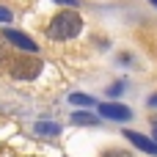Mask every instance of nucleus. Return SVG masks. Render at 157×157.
Returning a JSON list of instances; mask_svg holds the SVG:
<instances>
[{"instance_id":"f257e3e1","label":"nucleus","mask_w":157,"mask_h":157,"mask_svg":"<svg viewBox=\"0 0 157 157\" xmlns=\"http://www.w3.org/2000/svg\"><path fill=\"white\" fill-rule=\"evenodd\" d=\"M80 30H83V17L77 11H58L47 25V36L52 41H69Z\"/></svg>"},{"instance_id":"f03ea898","label":"nucleus","mask_w":157,"mask_h":157,"mask_svg":"<svg viewBox=\"0 0 157 157\" xmlns=\"http://www.w3.org/2000/svg\"><path fill=\"white\" fill-rule=\"evenodd\" d=\"M41 66H44V63H41V58H36V55H17V58L8 61L11 77H19V80H33V77H39Z\"/></svg>"},{"instance_id":"7ed1b4c3","label":"nucleus","mask_w":157,"mask_h":157,"mask_svg":"<svg viewBox=\"0 0 157 157\" xmlns=\"http://www.w3.org/2000/svg\"><path fill=\"white\" fill-rule=\"evenodd\" d=\"M97 110H99L102 119H110V121H130V119H132V110H130L127 105L116 102V99H110V102H97Z\"/></svg>"},{"instance_id":"20e7f679","label":"nucleus","mask_w":157,"mask_h":157,"mask_svg":"<svg viewBox=\"0 0 157 157\" xmlns=\"http://www.w3.org/2000/svg\"><path fill=\"white\" fill-rule=\"evenodd\" d=\"M124 138H127L135 149H141L144 155L157 157V141L155 138H146V135H141V132H135V130H124Z\"/></svg>"},{"instance_id":"39448f33","label":"nucleus","mask_w":157,"mask_h":157,"mask_svg":"<svg viewBox=\"0 0 157 157\" xmlns=\"http://www.w3.org/2000/svg\"><path fill=\"white\" fill-rule=\"evenodd\" d=\"M3 39H8L14 47H19V50H28V52H36V50H39V44H36V41H33L28 33H22V30H11V28H8V30L3 33Z\"/></svg>"},{"instance_id":"423d86ee","label":"nucleus","mask_w":157,"mask_h":157,"mask_svg":"<svg viewBox=\"0 0 157 157\" xmlns=\"http://www.w3.org/2000/svg\"><path fill=\"white\" fill-rule=\"evenodd\" d=\"M72 124H77V127H97L99 124V116L97 113H88V110H75L72 113Z\"/></svg>"},{"instance_id":"0eeeda50","label":"nucleus","mask_w":157,"mask_h":157,"mask_svg":"<svg viewBox=\"0 0 157 157\" xmlns=\"http://www.w3.org/2000/svg\"><path fill=\"white\" fill-rule=\"evenodd\" d=\"M69 102H72V105H80V108H94V105H97V99L88 97V94H72Z\"/></svg>"},{"instance_id":"6e6552de","label":"nucleus","mask_w":157,"mask_h":157,"mask_svg":"<svg viewBox=\"0 0 157 157\" xmlns=\"http://www.w3.org/2000/svg\"><path fill=\"white\" fill-rule=\"evenodd\" d=\"M36 132H39V135H58L61 127H58L55 121H39V124H36Z\"/></svg>"},{"instance_id":"1a4fd4ad","label":"nucleus","mask_w":157,"mask_h":157,"mask_svg":"<svg viewBox=\"0 0 157 157\" xmlns=\"http://www.w3.org/2000/svg\"><path fill=\"white\" fill-rule=\"evenodd\" d=\"M105 94H108L110 99H116V97H121V94H124V83H121V80H116L113 86H108V88H105Z\"/></svg>"},{"instance_id":"9d476101","label":"nucleus","mask_w":157,"mask_h":157,"mask_svg":"<svg viewBox=\"0 0 157 157\" xmlns=\"http://www.w3.org/2000/svg\"><path fill=\"white\" fill-rule=\"evenodd\" d=\"M102 157H132L130 152H121V149H108Z\"/></svg>"},{"instance_id":"9b49d317","label":"nucleus","mask_w":157,"mask_h":157,"mask_svg":"<svg viewBox=\"0 0 157 157\" xmlns=\"http://www.w3.org/2000/svg\"><path fill=\"white\" fill-rule=\"evenodd\" d=\"M11 19H14V17H11V11L0 6V22H11Z\"/></svg>"},{"instance_id":"f8f14e48","label":"nucleus","mask_w":157,"mask_h":157,"mask_svg":"<svg viewBox=\"0 0 157 157\" xmlns=\"http://www.w3.org/2000/svg\"><path fill=\"white\" fill-rule=\"evenodd\" d=\"M55 3H61V6H80V0H55Z\"/></svg>"},{"instance_id":"ddd939ff","label":"nucleus","mask_w":157,"mask_h":157,"mask_svg":"<svg viewBox=\"0 0 157 157\" xmlns=\"http://www.w3.org/2000/svg\"><path fill=\"white\" fill-rule=\"evenodd\" d=\"M149 108H157V91L152 94V97H149Z\"/></svg>"},{"instance_id":"4468645a","label":"nucleus","mask_w":157,"mask_h":157,"mask_svg":"<svg viewBox=\"0 0 157 157\" xmlns=\"http://www.w3.org/2000/svg\"><path fill=\"white\" fill-rule=\"evenodd\" d=\"M149 3H152V6H155V8H157V0H149Z\"/></svg>"},{"instance_id":"2eb2a0df","label":"nucleus","mask_w":157,"mask_h":157,"mask_svg":"<svg viewBox=\"0 0 157 157\" xmlns=\"http://www.w3.org/2000/svg\"><path fill=\"white\" fill-rule=\"evenodd\" d=\"M155 141H157V124H155Z\"/></svg>"}]
</instances>
